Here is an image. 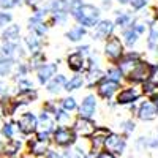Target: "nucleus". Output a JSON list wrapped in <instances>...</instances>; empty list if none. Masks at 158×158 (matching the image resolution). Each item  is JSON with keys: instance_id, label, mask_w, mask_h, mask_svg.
Here are the masks:
<instances>
[{"instance_id": "nucleus-14", "label": "nucleus", "mask_w": 158, "mask_h": 158, "mask_svg": "<svg viewBox=\"0 0 158 158\" xmlns=\"http://www.w3.org/2000/svg\"><path fill=\"white\" fill-rule=\"evenodd\" d=\"M27 29H29V32H32V33H35L38 36H43L44 38L48 35V32H49V24H48L46 19L40 18L36 15H32L27 19Z\"/></svg>"}, {"instance_id": "nucleus-31", "label": "nucleus", "mask_w": 158, "mask_h": 158, "mask_svg": "<svg viewBox=\"0 0 158 158\" xmlns=\"http://www.w3.org/2000/svg\"><path fill=\"white\" fill-rule=\"evenodd\" d=\"M104 77L112 79V81L120 82V84H123V81H125V74L122 73V70L118 68L115 63H112L109 68H106V71H104Z\"/></svg>"}, {"instance_id": "nucleus-23", "label": "nucleus", "mask_w": 158, "mask_h": 158, "mask_svg": "<svg viewBox=\"0 0 158 158\" xmlns=\"http://www.w3.org/2000/svg\"><path fill=\"white\" fill-rule=\"evenodd\" d=\"M87 35H89V29L82 27V25H79V24L73 25L70 30L65 32V38L71 43H81Z\"/></svg>"}, {"instance_id": "nucleus-5", "label": "nucleus", "mask_w": 158, "mask_h": 158, "mask_svg": "<svg viewBox=\"0 0 158 158\" xmlns=\"http://www.w3.org/2000/svg\"><path fill=\"white\" fill-rule=\"evenodd\" d=\"M16 127L19 130V135L22 136H32L38 130V115L33 111H24L16 118Z\"/></svg>"}, {"instance_id": "nucleus-39", "label": "nucleus", "mask_w": 158, "mask_h": 158, "mask_svg": "<svg viewBox=\"0 0 158 158\" xmlns=\"http://www.w3.org/2000/svg\"><path fill=\"white\" fill-rule=\"evenodd\" d=\"M85 62H87V68H101V59L94 51L85 57Z\"/></svg>"}, {"instance_id": "nucleus-29", "label": "nucleus", "mask_w": 158, "mask_h": 158, "mask_svg": "<svg viewBox=\"0 0 158 158\" xmlns=\"http://www.w3.org/2000/svg\"><path fill=\"white\" fill-rule=\"evenodd\" d=\"M54 118H56V123H57V125H63V127H71V123H73V120H74L73 112L65 111V109H62L60 106L56 109Z\"/></svg>"}, {"instance_id": "nucleus-26", "label": "nucleus", "mask_w": 158, "mask_h": 158, "mask_svg": "<svg viewBox=\"0 0 158 158\" xmlns=\"http://www.w3.org/2000/svg\"><path fill=\"white\" fill-rule=\"evenodd\" d=\"M115 18H114V24L115 27L118 29H125L128 27V25L131 24V21H133V11H125V10H115Z\"/></svg>"}, {"instance_id": "nucleus-27", "label": "nucleus", "mask_w": 158, "mask_h": 158, "mask_svg": "<svg viewBox=\"0 0 158 158\" xmlns=\"http://www.w3.org/2000/svg\"><path fill=\"white\" fill-rule=\"evenodd\" d=\"M18 135H19V130L16 127V122L15 120H5L2 128H0V136L5 141H11V139H16Z\"/></svg>"}, {"instance_id": "nucleus-50", "label": "nucleus", "mask_w": 158, "mask_h": 158, "mask_svg": "<svg viewBox=\"0 0 158 158\" xmlns=\"http://www.w3.org/2000/svg\"><path fill=\"white\" fill-rule=\"evenodd\" d=\"M103 8L104 10H111L112 8V0H103Z\"/></svg>"}, {"instance_id": "nucleus-24", "label": "nucleus", "mask_w": 158, "mask_h": 158, "mask_svg": "<svg viewBox=\"0 0 158 158\" xmlns=\"http://www.w3.org/2000/svg\"><path fill=\"white\" fill-rule=\"evenodd\" d=\"M103 77H104V71L101 68H87L84 71V81H85V85L89 89L95 87Z\"/></svg>"}, {"instance_id": "nucleus-36", "label": "nucleus", "mask_w": 158, "mask_h": 158, "mask_svg": "<svg viewBox=\"0 0 158 158\" xmlns=\"http://www.w3.org/2000/svg\"><path fill=\"white\" fill-rule=\"evenodd\" d=\"M59 106H60L62 109H65V111H68V112H76L79 103H77V100H76L74 97L68 95V97H65V98H62V100L59 101Z\"/></svg>"}, {"instance_id": "nucleus-52", "label": "nucleus", "mask_w": 158, "mask_h": 158, "mask_svg": "<svg viewBox=\"0 0 158 158\" xmlns=\"http://www.w3.org/2000/svg\"><path fill=\"white\" fill-rule=\"evenodd\" d=\"M153 103H155V106H156V108H158V97H156V98H155V100H153Z\"/></svg>"}, {"instance_id": "nucleus-9", "label": "nucleus", "mask_w": 158, "mask_h": 158, "mask_svg": "<svg viewBox=\"0 0 158 158\" xmlns=\"http://www.w3.org/2000/svg\"><path fill=\"white\" fill-rule=\"evenodd\" d=\"M98 109V97L95 94H87L82 101L77 106V117H85V118H94L97 115Z\"/></svg>"}, {"instance_id": "nucleus-20", "label": "nucleus", "mask_w": 158, "mask_h": 158, "mask_svg": "<svg viewBox=\"0 0 158 158\" xmlns=\"http://www.w3.org/2000/svg\"><path fill=\"white\" fill-rule=\"evenodd\" d=\"M65 84H67V76L57 73L54 77L46 82V92L49 95H60V92L65 90Z\"/></svg>"}, {"instance_id": "nucleus-22", "label": "nucleus", "mask_w": 158, "mask_h": 158, "mask_svg": "<svg viewBox=\"0 0 158 158\" xmlns=\"http://www.w3.org/2000/svg\"><path fill=\"white\" fill-rule=\"evenodd\" d=\"M149 33H147V40H146V44H147V49L155 52L158 49V18L153 19L149 27H147Z\"/></svg>"}, {"instance_id": "nucleus-34", "label": "nucleus", "mask_w": 158, "mask_h": 158, "mask_svg": "<svg viewBox=\"0 0 158 158\" xmlns=\"http://www.w3.org/2000/svg\"><path fill=\"white\" fill-rule=\"evenodd\" d=\"M15 60H11L5 56L0 54V77H6L13 73V68H15Z\"/></svg>"}, {"instance_id": "nucleus-54", "label": "nucleus", "mask_w": 158, "mask_h": 158, "mask_svg": "<svg viewBox=\"0 0 158 158\" xmlns=\"http://www.w3.org/2000/svg\"><path fill=\"white\" fill-rule=\"evenodd\" d=\"M0 120H2V112H0Z\"/></svg>"}, {"instance_id": "nucleus-1", "label": "nucleus", "mask_w": 158, "mask_h": 158, "mask_svg": "<svg viewBox=\"0 0 158 158\" xmlns=\"http://www.w3.org/2000/svg\"><path fill=\"white\" fill-rule=\"evenodd\" d=\"M150 76H152V63L142 57L141 60L136 62V65L125 76V81H128L130 84H139L141 85L146 81H149Z\"/></svg>"}, {"instance_id": "nucleus-47", "label": "nucleus", "mask_w": 158, "mask_h": 158, "mask_svg": "<svg viewBox=\"0 0 158 158\" xmlns=\"http://www.w3.org/2000/svg\"><path fill=\"white\" fill-rule=\"evenodd\" d=\"M74 51L81 52L82 56H85V57H87V56L90 54V52H92V46H90V44H87V43H82V44H79V46H77Z\"/></svg>"}, {"instance_id": "nucleus-49", "label": "nucleus", "mask_w": 158, "mask_h": 158, "mask_svg": "<svg viewBox=\"0 0 158 158\" xmlns=\"http://www.w3.org/2000/svg\"><path fill=\"white\" fill-rule=\"evenodd\" d=\"M150 81L158 82V63L152 65V76H150Z\"/></svg>"}, {"instance_id": "nucleus-33", "label": "nucleus", "mask_w": 158, "mask_h": 158, "mask_svg": "<svg viewBox=\"0 0 158 158\" xmlns=\"http://www.w3.org/2000/svg\"><path fill=\"white\" fill-rule=\"evenodd\" d=\"M29 73H30V68H29L27 62L19 60V62L15 63V68H13V73H11V74H13V79H15V81H18V79H21V77L29 76Z\"/></svg>"}, {"instance_id": "nucleus-51", "label": "nucleus", "mask_w": 158, "mask_h": 158, "mask_svg": "<svg viewBox=\"0 0 158 158\" xmlns=\"http://www.w3.org/2000/svg\"><path fill=\"white\" fill-rule=\"evenodd\" d=\"M115 2H117L118 5H122V6H125V5H130V2H131V0H115Z\"/></svg>"}, {"instance_id": "nucleus-42", "label": "nucleus", "mask_w": 158, "mask_h": 158, "mask_svg": "<svg viewBox=\"0 0 158 158\" xmlns=\"http://www.w3.org/2000/svg\"><path fill=\"white\" fill-rule=\"evenodd\" d=\"M149 5H150V0H131L130 2V6H131L133 11H142Z\"/></svg>"}, {"instance_id": "nucleus-37", "label": "nucleus", "mask_w": 158, "mask_h": 158, "mask_svg": "<svg viewBox=\"0 0 158 158\" xmlns=\"http://www.w3.org/2000/svg\"><path fill=\"white\" fill-rule=\"evenodd\" d=\"M130 27H133L139 35H142V33H146V30L149 27V22L144 19L142 16H136V18H133V21H131Z\"/></svg>"}, {"instance_id": "nucleus-45", "label": "nucleus", "mask_w": 158, "mask_h": 158, "mask_svg": "<svg viewBox=\"0 0 158 158\" xmlns=\"http://www.w3.org/2000/svg\"><path fill=\"white\" fill-rule=\"evenodd\" d=\"M57 108H59V104H57L56 101L49 100V101H44V104H43V108H41V109L54 115V112H56V109H57Z\"/></svg>"}, {"instance_id": "nucleus-11", "label": "nucleus", "mask_w": 158, "mask_h": 158, "mask_svg": "<svg viewBox=\"0 0 158 158\" xmlns=\"http://www.w3.org/2000/svg\"><path fill=\"white\" fill-rule=\"evenodd\" d=\"M136 117L141 122H152L158 117V108L155 106L153 100L146 98L144 101H141L138 104V111H136Z\"/></svg>"}, {"instance_id": "nucleus-4", "label": "nucleus", "mask_w": 158, "mask_h": 158, "mask_svg": "<svg viewBox=\"0 0 158 158\" xmlns=\"http://www.w3.org/2000/svg\"><path fill=\"white\" fill-rule=\"evenodd\" d=\"M142 89L139 84H130L125 87H120V90L115 95L117 106H128L131 103H138L142 98Z\"/></svg>"}, {"instance_id": "nucleus-46", "label": "nucleus", "mask_w": 158, "mask_h": 158, "mask_svg": "<svg viewBox=\"0 0 158 158\" xmlns=\"http://www.w3.org/2000/svg\"><path fill=\"white\" fill-rule=\"evenodd\" d=\"M43 3H44L43 0H24V5H27L32 11H35L36 8H40Z\"/></svg>"}, {"instance_id": "nucleus-12", "label": "nucleus", "mask_w": 158, "mask_h": 158, "mask_svg": "<svg viewBox=\"0 0 158 158\" xmlns=\"http://www.w3.org/2000/svg\"><path fill=\"white\" fill-rule=\"evenodd\" d=\"M0 54L15 62H19V60H24V57L27 56V51H25V48L19 41L18 43H2Z\"/></svg>"}, {"instance_id": "nucleus-17", "label": "nucleus", "mask_w": 158, "mask_h": 158, "mask_svg": "<svg viewBox=\"0 0 158 158\" xmlns=\"http://www.w3.org/2000/svg\"><path fill=\"white\" fill-rule=\"evenodd\" d=\"M24 147V142L21 139H11L3 144V149L0 152V158H19Z\"/></svg>"}, {"instance_id": "nucleus-28", "label": "nucleus", "mask_w": 158, "mask_h": 158, "mask_svg": "<svg viewBox=\"0 0 158 158\" xmlns=\"http://www.w3.org/2000/svg\"><path fill=\"white\" fill-rule=\"evenodd\" d=\"M85 85L84 81V73H74L70 79H67V84H65V92H76L79 89H82Z\"/></svg>"}, {"instance_id": "nucleus-6", "label": "nucleus", "mask_w": 158, "mask_h": 158, "mask_svg": "<svg viewBox=\"0 0 158 158\" xmlns=\"http://www.w3.org/2000/svg\"><path fill=\"white\" fill-rule=\"evenodd\" d=\"M98 125L95 123L94 118H85V117H74V120L71 123V128L74 131V135L77 136V139H89Z\"/></svg>"}, {"instance_id": "nucleus-19", "label": "nucleus", "mask_w": 158, "mask_h": 158, "mask_svg": "<svg viewBox=\"0 0 158 158\" xmlns=\"http://www.w3.org/2000/svg\"><path fill=\"white\" fill-rule=\"evenodd\" d=\"M2 43H18L21 41V25L11 22L5 29H2V35H0Z\"/></svg>"}, {"instance_id": "nucleus-32", "label": "nucleus", "mask_w": 158, "mask_h": 158, "mask_svg": "<svg viewBox=\"0 0 158 158\" xmlns=\"http://www.w3.org/2000/svg\"><path fill=\"white\" fill-rule=\"evenodd\" d=\"M141 89H142V95L146 98H150V100H155L158 97V82H153V81H146L144 84H141Z\"/></svg>"}, {"instance_id": "nucleus-7", "label": "nucleus", "mask_w": 158, "mask_h": 158, "mask_svg": "<svg viewBox=\"0 0 158 158\" xmlns=\"http://www.w3.org/2000/svg\"><path fill=\"white\" fill-rule=\"evenodd\" d=\"M122 84L120 82H115L112 79H108V77H103L101 81L95 85V90H97V97L108 101V100H112L115 98L117 92L120 90Z\"/></svg>"}, {"instance_id": "nucleus-18", "label": "nucleus", "mask_w": 158, "mask_h": 158, "mask_svg": "<svg viewBox=\"0 0 158 158\" xmlns=\"http://www.w3.org/2000/svg\"><path fill=\"white\" fill-rule=\"evenodd\" d=\"M43 46H44L43 36H38V35H35L32 32H29L27 35L24 36V48H25V51L29 52V56L43 51Z\"/></svg>"}, {"instance_id": "nucleus-3", "label": "nucleus", "mask_w": 158, "mask_h": 158, "mask_svg": "<svg viewBox=\"0 0 158 158\" xmlns=\"http://www.w3.org/2000/svg\"><path fill=\"white\" fill-rule=\"evenodd\" d=\"M77 141V136L74 135V131L71 127H63V125H57L56 130L52 131L51 136V142L54 144L59 149H67Z\"/></svg>"}, {"instance_id": "nucleus-21", "label": "nucleus", "mask_w": 158, "mask_h": 158, "mask_svg": "<svg viewBox=\"0 0 158 158\" xmlns=\"http://www.w3.org/2000/svg\"><path fill=\"white\" fill-rule=\"evenodd\" d=\"M56 127H57V123H56L54 115L41 109V112H40V115H38V130L48 131V133L52 135V131L56 130Z\"/></svg>"}, {"instance_id": "nucleus-40", "label": "nucleus", "mask_w": 158, "mask_h": 158, "mask_svg": "<svg viewBox=\"0 0 158 158\" xmlns=\"http://www.w3.org/2000/svg\"><path fill=\"white\" fill-rule=\"evenodd\" d=\"M24 3V0H0V10H13V8H18Z\"/></svg>"}, {"instance_id": "nucleus-53", "label": "nucleus", "mask_w": 158, "mask_h": 158, "mask_svg": "<svg viewBox=\"0 0 158 158\" xmlns=\"http://www.w3.org/2000/svg\"><path fill=\"white\" fill-rule=\"evenodd\" d=\"M155 54H156V56H158V49H156V51H155Z\"/></svg>"}, {"instance_id": "nucleus-2", "label": "nucleus", "mask_w": 158, "mask_h": 158, "mask_svg": "<svg viewBox=\"0 0 158 158\" xmlns=\"http://www.w3.org/2000/svg\"><path fill=\"white\" fill-rule=\"evenodd\" d=\"M103 52H104V57L111 63H117L125 54V44L122 41V38L117 35H111L109 38H106L104 40Z\"/></svg>"}, {"instance_id": "nucleus-30", "label": "nucleus", "mask_w": 158, "mask_h": 158, "mask_svg": "<svg viewBox=\"0 0 158 158\" xmlns=\"http://www.w3.org/2000/svg\"><path fill=\"white\" fill-rule=\"evenodd\" d=\"M44 62H48L46 60V54H44V51H40V52H35V54H30L29 56L27 65H29L30 71H36Z\"/></svg>"}, {"instance_id": "nucleus-16", "label": "nucleus", "mask_w": 158, "mask_h": 158, "mask_svg": "<svg viewBox=\"0 0 158 158\" xmlns=\"http://www.w3.org/2000/svg\"><path fill=\"white\" fill-rule=\"evenodd\" d=\"M67 67L73 71V73H84L87 70V62H85V56H82L81 52L73 51L67 56Z\"/></svg>"}, {"instance_id": "nucleus-41", "label": "nucleus", "mask_w": 158, "mask_h": 158, "mask_svg": "<svg viewBox=\"0 0 158 158\" xmlns=\"http://www.w3.org/2000/svg\"><path fill=\"white\" fill-rule=\"evenodd\" d=\"M13 22V15L6 10H0V30L5 29L8 24Z\"/></svg>"}, {"instance_id": "nucleus-43", "label": "nucleus", "mask_w": 158, "mask_h": 158, "mask_svg": "<svg viewBox=\"0 0 158 158\" xmlns=\"http://www.w3.org/2000/svg\"><path fill=\"white\" fill-rule=\"evenodd\" d=\"M147 146H149L150 150L158 149V130H155L150 135H147Z\"/></svg>"}, {"instance_id": "nucleus-13", "label": "nucleus", "mask_w": 158, "mask_h": 158, "mask_svg": "<svg viewBox=\"0 0 158 158\" xmlns=\"http://www.w3.org/2000/svg\"><path fill=\"white\" fill-rule=\"evenodd\" d=\"M36 81L40 85H46L49 79H52L59 73V60L57 62H44L36 71Z\"/></svg>"}, {"instance_id": "nucleus-25", "label": "nucleus", "mask_w": 158, "mask_h": 158, "mask_svg": "<svg viewBox=\"0 0 158 158\" xmlns=\"http://www.w3.org/2000/svg\"><path fill=\"white\" fill-rule=\"evenodd\" d=\"M139 36L141 35L133 27H130V25H128V27H125V29H122V41L130 49H133L139 43Z\"/></svg>"}, {"instance_id": "nucleus-10", "label": "nucleus", "mask_w": 158, "mask_h": 158, "mask_svg": "<svg viewBox=\"0 0 158 158\" xmlns=\"http://www.w3.org/2000/svg\"><path fill=\"white\" fill-rule=\"evenodd\" d=\"M115 32V24L111 19H100L97 22V25L92 30L90 36L94 41H104L106 38H109L111 35H114Z\"/></svg>"}, {"instance_id": "nucleus-38", "label": "nucleus", "mask_w": 158, "mask_h": 158, "mask_svg": "<svg viewBox=\"0 0 158 158\" xmlns=\"http://www.w3.org/2000/svg\"><path fill=\"white\" fill-rule=\"evenodd\" d=\"M35 89V84L32 79H29L27 76L25 77H21L16 81V94H21V92H27V90H32Z\"/></svg>"}, {"instance_id": "nucleus-44", "label": "nucleus", "mask_w": 158, "mask_h": 158, "mask_svg": "<svg viewBox=\"0 0 158 158\" xmlns=\"http://www.w3.org/2000/svg\"><path fill=\"white\" fill-rule=\"evenodd\" d=\"M135 149L138 152H144V150H147L149 146H147V136H139L136 141H135Z\"/></svg>"}, {"instance_id": "nucleus-15", "label": "nucleus", "mask_w": 158, "mask_h": 158, "mask_svg": "<svg viewBox=\"0 0 158 158\" xmlns=\"http://www.w3.org/2000/svg\"><path fill=\"white\" fill-rule=\"evenodd\" d=\"M25 147H27V152L32 156H35V158H44V155L51 149V142L40 141V139L33 138V139H29L27 142H25Z\"/></svg>"}, {"instance_id": "nucleus-8", "label": "nucleus", "mask_w": 158, "mask_h": 158, "mask_svg": "<svg viewBox=\"0 0 158 158\" xmlns=\"http://www.w3.org/2000/svg\"><path fill=\"white\" fill-rule=\"evenodd\" d=\"M104 150H109L114 155H123L127 150V138L122 133H115V131H111V133L106 136L104 139Z\"/></svg>"}, {"instance_id": "nucleus-48", "label": "nucleus", "mask_w": 158, "mask_h": 158, "mask_svg": "<svg viewBox=\"0 0 158 158\" xmlns=\"http://www.w3.org/2000/svg\"><path fill=\"white\" fill-rule=\"evenodd\" d=\"M95 158H117V155H114L112 152H109V150H100L97 155H95Z\"/></svg>"}, {"instance_id": "nucleus-35", "label": "nucleus", "mask_w": 158, "mask_h": 158, "mask_svg": "<svg viewBox=\"0 0 158 158\" xmlns=\"http://www.w3.org/2000/svg\"><path fill=\"white\" fill-rule=\"evenodd\" d=\"M118 130H120V133L128 139L131 135L135 133V130H136V122L133 120V118H125V120H122L120 123H118Z\"/></svg>"}]
</instances>
